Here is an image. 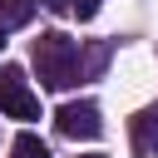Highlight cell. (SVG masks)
<instances>
[{
    "mask_svg": "<svg viewBox=\"0 0 158 158\" xmlns=\"http://www.w3.org/2000/svg\"><path fill=\"white\" fill-rule=\"evenodd\" d=\"M35 69H40V84L44 89H69L79 79V49H74V40L59 35V30L40 35L35 40Z\"/></svg>",
    "mask_w": 158,
    "mask_h": 158,
    "instance_id": "cell-1",
    "label": "cell"
},
{
    "mask_svg": "<svg viewBox=\"0 0 158 158\" xmlns=\"http://www.w3.org/2000/svg\"><path fill=\"white\" fill-rule=\"evenodd\" d=\"M0 114H10V118H40V99L30 94L20 64H0Z\"/></svg>",
    "mask_w": 158,
    "mask_h": 158,
    "instance_id": "cell-2",
    "label": "cell"
},
{
    "mask_svg": "<svg viewBox=\"0 0 158 158\" xmlns=\"http://www.w3.org/2000/svg\"><path fill=\"white\" fill-rule=\"evenodd\" d=\"M54 123H59L64 138H99V128H104L94 104H64V109L54 114Z\"/></svg>",
    "mask_w": 158,
    "mask_h": 158,
    "instance_id": "cell-3",
    "label": "cell"
},
{
    "mask_svg": "<svg viewBox=\"0 0 158 158\" xmlns=\"http://www.w3.org/2000/svg\"><path fill=\"white\" fill-rule=\"evenodd\" d=\"M128 138H133V153L153 158V153H158V109L133 114V118H128Z\"/></svg>",
    "mask_w": 158,
    "mask_h": 158,
    "instance_id": "cell-4",
    "label": "cell"
},
{
    "mask_svg": "<svg viewBox=\"0 0 158 158\" xmlns=\"http://www.w3.org/2000/svg\"><path fill=\"white\" fill-rule=\"evenodd\" d=\"M35 20V0H0V30H20Z\"/></svg>",
    "mask_w": 158,
    "mask_h": 158,
    "instance_id": "cell-5",
    "label": "cell"
},
{
    "mask_svg": "<svg viewBox=\"0 0 158 158\" xmlns=\"http://www.w3.org/2000/svg\"><path fill=\"white\" fill-rule=\"evenodd\" d=\"M10 153H15V158H49L44 138H35V133H20V138L10 143Z\"/></svg>",
    "mask_w": 158,
    "mask_h": 158,
    "instance_id": "cell-6",
    "label": "cell"
},
{
    "mask_svg": "<svg viewBox=\"0 0 158 158\" xmlns=\"http://www.w3.org/2000/svg\"><path fill=\"white\" fill-rule=\"evenodd\" d=\"M69 5H74L79 20H94V15H99V0H69Z\"/></svg>",
    "mask_w": 158,
    "mask_h": 158,
    "instance_id": "cell-7",
    "label": "cell"
},
{
    "mask_svg": "<svg viewBox=\"0 0 158 158\" xmlns=\"http://www.w3.org/2000/svg\"><path fill=\"white\" fill-rule=\"evenodd\" d=\"M44 5H49V10H69V0H44Z\"/></svg>",
    "mask_w": 158,
    "mask_h": 158,
    "instance_id": "cell-8",
    "label": "cell"
},
{
    "mask_svg": "<svg viewBox=\"0 0 158 158\" xmlns=\"http://www.w3.org/2000/svg\"><path fill=\"white\" fill-rule=\"evenodd\" d=\"M0 44H5V30H0Z\"/></svg>",
    "mask_w": 158,
    "mask_h": 158,
    "instance_id": "cell-9",
    "label": "cell"
},
{
    "mask_svg": "<svg viewBox=\"0 0 158 158\" xmlns=\"http://www.w3.org/2000/svg\"><path fill=\"white\" fill-rule=\"evenodd\" d=\"M89 158H99V153H89Z\"/></svg>",
    "mask_w": 158,
    "mask_h": 158,
    "instance_id": "cell-10",
    "label": "cell"
}]
</instances>
